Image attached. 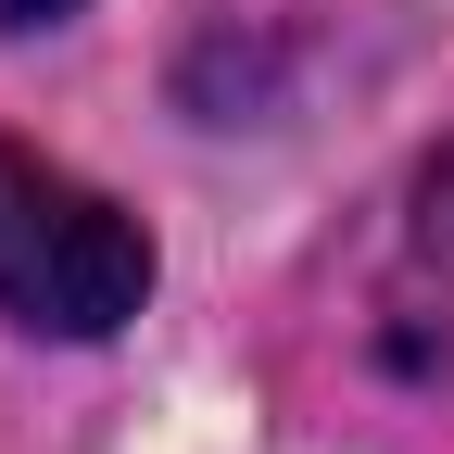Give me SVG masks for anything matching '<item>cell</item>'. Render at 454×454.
Returning a JSON list of instances; mask_svg holds the SVG:
<instances>
[{
  "instance_id": "cell-1",
  "label": "cell",
  "mask_w": 454,
  "mask_h": 454,
  "mask_svg": "<svg viewBox=\"0 0 454 454\" xmlns=\"http://www.w3.org/2000/svg\"><path fill=\"white\" fill-rule=\"evenodd\" d=\"M139 303H152V240L89 177L0 139V316H26L51 340H101Z\"/></svg>"
},
{
  "instance_id": "cell-2",
  "label": "cell",
  "mask_w": 454,
  "mask_h": 454,
  "mask_svg": "<svg viewBox=\"0 0 454 454\" xmlns=\"http://www.w3.org/2000/svg\"><path fill=\"white\" fill-rule=\"evenodd\" d=\"M379 354L404 391L454 404V152L429 164V190L391 240V278H379Z\"/></svg>"
},
{
  "instance_id": "cell-3",
  "label": "cell",
  "mask_w": 454,
  "mask_h": 454,
  "mask_svg": "<svg viewBox=\"0 0 454 454\" xmlns=\"http://www.w3.org/2000/svg\"><path fill=\"white\" fill-rule=\"evenodd\" d=\"M76 0H0V26H64Z\"/></svg>"
}]
</instances>
